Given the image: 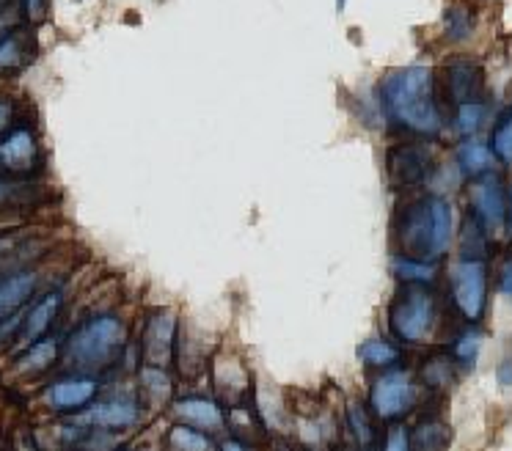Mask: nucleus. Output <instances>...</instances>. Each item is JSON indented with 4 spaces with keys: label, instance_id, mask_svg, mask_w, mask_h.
<instances>
[{
    "label": "nucleus",
    "instance_id": "20",
    "mask_svg": "<svg viewBox=\"0 0 512 451\" xmlns=\"http://www.w3.org/2000/svg\"><path fill=\"white\" fill-rule=\"evenodd\" d=\"M391 267L394 273L400 275L402 281L408 284H427L435 278V267L427 262H419V259H408V256H394L391 259Z\"/></svg>",
    "mask_w": 512,
    "mask_h": 451
},
{
    "label": "nucleus",
    "instance_id": "31",
    "mask_svg": "<svg viewBox=\"0 0 512 451\" xmlns=\"http://www.w3.org/2000/svg\"><path fill=\"white\" fill-rule=\"evenodd\" d=\"M383 451H411V438H408V429L397 427L391 432L389 438H386V446Z\"/></svg>",
    "mask_w": 512,
    "mask_h": 451
},
{
    "label": "nucleus",
    "instance_id": "19",
    "mask_svg": "<svg viewBox=\"0 0 512 451\" xmlns=\"http://www.w3.org/2000/svg\"><path fill=\"white\" fill-rule=\"evenodd\" d=\"M58 358V347L53 339H36L20 358L23 372H45L47 366H53Z\"/></svg>",
    "mask_w": 512,
    "mask_h": 451
},
{
    "label": "nucleus",
    "instance_id": "25",
    "mask_svg": "<svg viewBox=\"0 0 512 451\" xmlns=\"http://www.w3.org/2000/svg\"><path fill=\"white\" fill-rule=\"evenodd\" d=\"M25 61V44L23 36H3L0 39V72H9V69H17L23 66Z\"/></svg>",
    "mask_w": 512,
    "mask_h": 451
},
{
    "label": "nucleus",
    "instance_id": "7",
    "mask_svg": "<svg viewBox=\"0 0 512 451\" xmlns=\"http://www.w3.org/2000/svg\"><path fill=\"white\" fill-rule=\"evenodd\" d=\"M389 174L394 185H419L430 174L433 154L422 143H400L389 152Z\"/></svg>",
    "mask_w": 512,
    "mask_h": 451
},
{
    "label": "nucleus",
    "instance_id": "24",
    "mask_svg": "<svg viewBox=\"0 0 512 451\" xmlns=\"http://www.w3.org/2000/svg\"><path fill=\"white\" fill-rule=\"evenodd\" d=\"M488 116L485 102H468V105H457L455 127L460 135H474L482 127V121Z\"/></svg>",
    "mask_w": 512,
    "mask_h": 451
},
{
    "label": "nucleus",
    "instance_id": "33",
    "mask_svg": "<svg viewBox=\"0 0 512 451\" xmlns=\"http://www.w3.org/2000/svg\"><path fill=\"white\" fill-rule=\"evenodd\" d=\"M496 377H499L501 385H512V358H504V361L496 366Z\"/></svg>",
    "mask_w": 512,
    "mask_h": 451
},
{
    "label": "nucleus",
    "instance_id": "1",
    "mask_svg": "<svg viewBox=\"0 0 512 451\" xmlns=\"http://www.w3.org/2000/svg\"><path fill=\"white\" fill-rule=\"evenodd\" d=\"M380 102L391 119L405 130L419 135H438L444 127V116L438 110L433 88V72L427 66H411L383 77Z\"/></svg>",
    "mask_w": 512,
    "mask_h": 451
},
{
    "label": "nucleus",
    "instance_id": "13",
    "mask_svg": "<svg viewBox=\"0 0 512 451\" xmlns=\"http://www.w3.org/2000/svg\"><path fill=\"white\" fill-rule=\"evenodd\" d=\"M36 273H14L6 281H0V319L12 317V311L23 306L28 297L34 295Z\"/></svg>",
    "mask_w": 512,
    "mask_h": 451
},
{
    "label": "nucleus",
    "instance_id": "15",
    "mask_svg": "<svg viewBox=\"0 0 512 451\" xmlns=\"http://www.w3.org/2000/svg\"><path fill=\"white\" fill-rule=\"evenodd\" d=\"M58 308H61V295L58 292H50L47 297H42L39 303H36L23 319V330H20V339L31 341L34 344L47 328H50V322L56 319Z\"/></svg>",
    "mask_w": 512,
    "mask_h": 451
},
{
    "label": "nucleus",
    "instance_id": "2",
    "mask_svg": "<svg viewBox=\"0 0 512 451\" xmlns=\"http://www.w3.org/2000/svg\"><path fill=\"white\" fill-rule=\"evenodd\" d=\"M452 209L444 198L430 196L413 201L397 220V237L408 259L430 262L449 251L452 242Z\"/></svg>",
    "mask_w": 512,
    "mask_h": 451
},
{
    "label": "nucleus",
    "instance_id": "14",
    "mask_svg": "<svg viewBox=\"0 0 512 451\" xmlns=\"http://www.w3.org/2000/svg\"><path fill=\"white\" fill-rule=\"evenodd\" d=\"M138 416H141L138 405L124 402V399H111V402H102V405L91 407L89 421L105 429H122L133 427L135 421H138Z\"/></svg>",
    "mask_w": 512,
    "mask_h": 451
},
{
    "label": "nucleus",
    "instance_id": "17",
    "mask_svg": "<svg viewBox=\"0 0 512 451\" xmlns=\"http://www.w3.org/2000/svg\"><path fill=\"white\" fill-rule=\"evenodd\" d=\"M457 165L460 171L468 176H485L493 168V152H490L485 143L479 141H466L457 149Z\"/></svg>",
    "mask_w": 512,
    "mask_h": 451
},
{
    "label": "nucleus",
    "instance_id": "27",
    "mask_svg": "<svg viewBox=\"0 0 512 451\" xmlns=\"http://www.w3.org/2000/svg\"><path fill=\"white\" fill-rule=\"evenodd\" d=\"M493 149L504 163H512V108L501 116L499 127L493 132Z\"/></svg>",
    "mask_w": 512,
    "mask_h": 451
},
{
    "label": "nucleus",
    "instance_id": "26",
    "mask_svg": "<svg viewBox=\"0 0 512 451\" xmlns=\"http://www.w3.org/2000/svg\"><path fill=\"white\" fill-rule=\"evenodd\" d=\"M171 446L174 451H210V440L196 429L174 427L171 429Z\"/></svg>",
    "mask_w": 512,
    "mask_h": 451
},
{
    "label": "nucleus",
    "instance_id": "10",
    "mask_svg": "<svg viewBox=\"0 0 512 451\" xmlns=\"http://www.w3.org/2000/svg\"><path fill=\"white\" fill-rule=\"evenodd\" d=\"M446 91L455 99L457 105H468V102H482L485 94V75L474 61H455L446 66Z\"/></svg>",
    "mask_w": 512,
    "mask_h": 451
},
{
    "label": "nucleus",
    "instance_id": "4",
    "mask_svg": "<svg viewBox=\"0 0 512 451\" xmlns=\"http://www.w3.org/2000/svg\"><path fill=\"white\" fill-rule=\"evenodd\" d=\"M433 319L435 303L422 284L405 286L400 295L394 297V303L389 308L391 330L402 341H411V344L427 339V333L433 328Z\"/></svg>",
    "mask_w": 512,
    "mask_h": 451
},
{
    "label": "nucleus",
    "instance_id": "16",
    "mask_svg": "<svg viewBox=\"0 0 512 451\" xmlns=\"http://www.w3.org/2000/svg\"><path fill=\"white\" fill-rule=\"evenodd\" d=\"M177 416L188 424H196V427L215 429L223 424L221 407L215 405L212 399H182L177 405Z\"/></svg>",
    "mask_w": 512,
    "mask_h": 451
},
{
    "label": "nucleus",
    "instance_id": "21",
    "mask_svg": "<svg viewBox=\"0 0 512 451\" xmlns=\"http://www.w3.org/2000/svg\"><path fill=\"white\" fill-rule=\"evenodd\" d=\"M141 383H144V391L146 396L152 399V405H166L168 396H171V383H168L166 369H160V366H146L144 372H141Z\"/></svg>",
    "mask_w": 512,
    "mask_h": 451
},
{
    "label": "nucleus",
    "instance_id": "28",
    "mask_svg": "<svg viewBox=\"0 0 512 451\" xmlns=\"http://www.w3.org/2000/svg\"><path fill=\"white\" fill-rule=\"evenodd\" d=\"M347 418H350V427H353V435L358 438V443L369 446V443H372V427H369V416L367 410H364V405L353 399V402L347 405Z\"/></svg>",
    "mask_w": 512,
    "mask_h": 451
},
{
    "label": "nucleus",
    "instance_id": "8",
    "mask_svg": "<svg viewBox=\"0 0 512 451\" xmlns=\"http://www.w3.org/2000/svg\"><path fill=\"white\" fill-rule=\"evenodd\" d=\"M174 333H177V319L171 311H160L146 322L144 333V355L149 366H160L166 369L171 361V344H174Z\"/></svg>",
    "mask_w": 512,
    "mask_h": 451
},
{
    "label": "nucleus",
    "instance_id": "29",
    "mask_svg": "<svg viewBox=\"0 0 512 451\" xmlns=\"http://www.w3.org/2000/svg\"><path fill=\"white\" fill-rule=\"evenodd\" d=\"M479 347H482V336H479L477 330H468V333H463L460 339H457L455 344V358H460V361H474L479 355Z\"/></svg>",
    "mask_w": 512,
    "mask_h": 451
},
{
    "label": "nucleus",
    "instance_id": "23",
    "mask_svg": "<svg viewBox=\"0 0 512 451\" xmlns=\"http://www.w3.org/2000/svg\"><path fill=\"white\" fill-rule=\"evenodd\" d=\"M361 361L367 363V366H389L400 358V350L389 344V341H380V339H369L367 344H361Z\"/></svg>",
    "mask_w": 512,
    "mask_h": 451
},
{
    "label": "nucleus",
    "instance_id": "34",
    "mask_svg": "<svg viewBox=\"0 0 512 451\" xmlns=\"http://www.w3.org/2000/svg\"><path fill=\"white\" fill-rule=\"evenodd\" d=\"M28 17L31 20H42L45 17V0H28Z\"/></svg>",
    "mask_w": 512,
    "mask_h": 451
},
{
    "label": "nucleus",
    "instance_id": "36",
    "mask_svg": "<svg viewBox=\"0 0 512 451\" xmlns=\"http://www.w3.org/2000/svg\"><path fill=\"white\" fill-rule=\"evenodd\" d=\"M12 105L9 102H0V132L9 127V121H12Z\"/></svg>",
    "mask_w": 512,
    "mask_h": 451
},
{
    "label": "nucleus",
    "instance_id": "22",
    "mask_svg": "<svg viewBox=\"0 0 512 451\" xmlns=\"http://www.w3.org/2000/svg\"><path fill=\"white\" fill-rule=\"evenodd\" d=\"M444 31L452 42H463V39L471 36V31H474V14H471L463 3H455L452 9L446 11Z\"/></svg>",
    "mask_w": 512,
    "mask_h": 451
},
{
    "label": "nucleus",
    "instance_id": "37",
    "mask_svg": "<svg viewBox=\"0 0 512 451\" xmlns=\"http://www.w3.org/2000/svg\"><path fill=\"white\" fill-rule=\"evenodd\" d=\"M221 451H245L243 443H237V440H226L221 446Z\"/></svg>",
    "mask_w": 512,
    "mask_h": 451
},
{
    "label": "nucleus",
    "instance_id": "11",
    "mask_svg": "<svg viewBox=\"0 0 512 451\" xmlns=\"http://www.w3.org/2000/svg\"><path fill=\"white\" fill-rule=\"evenodd\" d=\"M94 394H97V380H89V377L61 380L47 391V405L53 410H61V413H69V410L89 405Z\"/></svg>",
    "mask_w": 512,
    "mask_h": 451
},
{
    "label": "nucleus",
    "instance_id": "3",
    "mask_svg": "<svg viewBox=\"0 0 512 451\" xmlns=\"http://www.w3.org/2000/svg\"><path fill=\"white\" fill-rule=\"evenodd\" d=\"M127 341V328L119 317L100 314L83 322L67 341V363L78 369H100L116 358Z\"/></svg>",
    "mask_w": 512,
    "mask_h": 451
},
{
    "label": "nucleus",
    "instance_id": "35",
    "mask_svg": "<svg viewBox=\"0 0 512 451\" xmlns=\"http://www.w3.org/2000/svg\"><path fill=\"white\" fill-rule=\"evenodd\" d=\"M14 193H17V185H14V182H6V179H0V204H6Z\"/></svg>",
    "mask_w": 512,
    "mask_h": 451
},
{
    "label": "nucleus",
    "instance_id": "40",
    "mask_svg": "<svg viewBox=\"0 0 512 451\" xmlns=\"http://www.w3.org/2000/svg\"><path fill=\"white\" fill-rule=\"evenodd\" d=\"M0 6H3V0H0Z\"/></svg>",
    "mask_w": 512,
    "mask_h": 451
},
{
    "label": "nucleus",
    "instance_id": "18",
    "mask_svg": "<svg viewBox=\"0 0 512 451\" xmlns=\"http://www.w3.org/2000/svg\"><path fill=\"white\" fill-rule=\"evenodd\" d=\"M446 443H449V429L438 418L422 421L411 435V446L416 451H444Z\"/></svg>",
    "mask_w": 512,
    "mask_h": 451
},
{
    "label": "nucleus",
    "instance_id": "9",
    "mask_svg": "<svg viewBox=\"0 0 512 451\" xmlns=\"http://www.w3.org/2000/svg\"><path fill=\"white\" fill-rule=\"evenodd\" d=\"M471 201H474L477 218L485 229H501L507 204H504V190H501V182L496 176H479L471 185Z\"/></svg>",
    "mask_w": 512,
    "mask_h": 451
},
{
    "label": "nucleus",
    "instance_id": "5",
    "mask_svg": "<svg viewBox=\"0 0 512 451\" xmlns=\"http://www.w3.org/2000/svg\"><path fill=\"white\" fill-rule=\"evenodd\" d=\"M452 295L463 317H482L488 300V270L482 259H463L452 267Z\"/></svg>",
    "mask_w": 512,
    "mask_h": 451
},
{
    "label": "nucleus",
    "instance_id": "12",
    "mask_svg": "<svg viewBox=\"0 0 512 451\" xmlns=\"http://www.w3.org/2000/svg\"><path fill=\"white\" fill-rule=\"evenodd\" d=\"M36 165V143L28 130H14L0 141V168L31 171Z\"/></svg>",
    "mask_w": 512,
    "mask_h": 451
},
{
    "label": "nucleus",
    "instance_id": "39",
    "mask_svg": "<svg viewBox=\"0 0 512 451\" xmlns=\"http://www.w3.org/2000/svg\"><path fill=\"white\" fill-rule=\"evenodd\" d=\"M510 234H512V193H510Z\"/></svg>",
    "mask_w": 512,
    "mask_h": 451
},
{
    "label": "nucleus",
    "instance_id": "30",
    "mask_svg": "<svg viewBox=\"0 0 512 451\" xmlns=\"http://www.w3.org/2000/svg\"><path fill=\"white\" fill-rule=\"evenodd\" d=\"M424 377H427V383H449V380H452V366L438 358V361L424 366Z\"/></svg>",
    "mask_w": 512,
    "mask_h": 451
},
{
    "label": "nucleus",
    "instance_id": "38",
    "mask_svg": "<svg viewBox=\"0 0 512 451\" xmlns=\"http://www.w3.org/2000/svg\"><path fill=\"white\" fill-rule=\"evenodd\" d=\"M6 245H9V240H6V237H0V251H3Z\"/></svg>",
    "mask_w": 512,
    "mask_h": 451
},
{
    "label": "nucleus",
    "instance_id": "6",
    "mask_svg": "<svg viewBox=\"0 0 512 451\" xmlns=\"http://www.w3.org/2000/svg\"><path fill=\"white\" fill-rule=\"evenodd\" d=\"M413 396L416 391H413L411 377L402 372H391L375 380L369 402L380 418H397L413 405Z\"/></svg>",
    "mask_w": 512,
    "mask_h": 451
},
{
    "label": "nucleus",
    "instance_id": "32",
    "mask_svg": "<svg viewBox=\"0 0 512 451\" xmlns=\"http://www.w3.org/2000/svg\"><path fill=\"white\" fill-rule=\"evenodd\" d=\"M499 289H501V295L512 297V259L507 264H504V270H501Z\"/></svg>",
    "mask_w": 512,
    "mask_h": 451
}]
</instances>
